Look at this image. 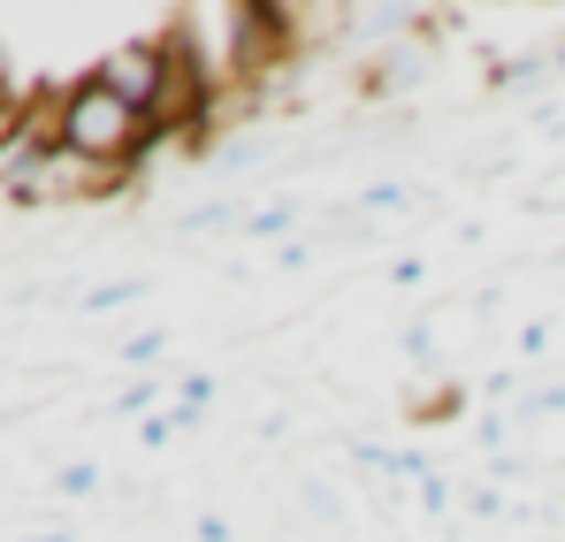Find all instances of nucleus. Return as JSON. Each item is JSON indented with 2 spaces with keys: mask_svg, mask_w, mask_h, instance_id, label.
<instances>
[{
  "mask_svg": "<svg viewBox=\"0 0 565 542\" xmlns=\"http://www.w3.org/2000/svg\"><path fill=\"white\" fill-rule=\"evenodd\" d=\"M153 390H161V382H130V390H122V413H146V405H153Z\"/></svg>",
  "mask_w": 565,
  "mask_h": 542,
  "instance_id": "7",
  "label": "nucleus"
},
{
  "mask_svg": "<svg viewBox=\"0 0 565 542\" xmlns=\"http://www.w3.org/2000/svg\"><path fill=\"white\" fill-rule=\"evenodd\" d=\"M15 123H23V107H8V99H0V153H8V138H15Z\"/></svg>",
  "mask_w": 565,
  "mask_h": 542,
  "instance_id": "9",
  "label": "nucleus"
},
{
  "mask_svg": "<svg viewBox=\"0 0 565 542\" xmlns=\"http://www.w3.org/2000/svg\"><path fill=\"white\" fill-rule=\"evenodd\" d=\"M360 206H367V214H390V206H405V183H367V191H360Z\"/></svg>",
  "mask_w": 565,
  "mask_h": 542,
  "instance_id": "4",
  "label": "nucleus"
},
{
  "mask_svg": "<svg viewBox=\"0 0 565 542\" xmlns=\"http://www.w3.org/2000/svg\"><path fill=\"white\" fill-rule=\"evenodd\" d=\"M39 542H70V535H39Z\"/></svg>",
  "mask_w": 565,
  "mask_h": 542,
  "instance_id": "10",
  "label": "nucleus"
},
{
  "mask_svg": "<svg viewBox=\"0 0 565 542\" xmlns=\"http://www.w3.org/2000/svg\"><path fill=\"white\" fill-rule=\"evenodd\" d=\"M290 222H298L290 206H260V214H245V230H253V237H282Z\"/></svg>",
  "mask_w": 565,
  "mask_h": 542,
  "instance_id": "3",
  "label": "nucleus"
},
{
  "mask_svg": "<svg viewBox=\"0 0 565 542\" xmlns=\"http://www.w3.org/2000/svg\"><path fill=\"white\" fill-rule=\"evenodd\" d=\"M130 298H138V283H107V290H93V313L99 306H130Z\"/></svg>",
  "mask_w": 565,
  "mask_h": 542,
  "instance_id": "6",
  "label": "nucleus"
},
{
  "mask_svg": "<svg viewBox=\"0 0 565 542\" xmlns=\"http://www.w3.org/2000/svg\"><path fill=\"white\" fill-rule=\"evenodd\" d=\"M62 146L85 153V161H99V169H130V177H138L146 153L161 146V130L85 70L77 85H62Z\"/></svg>",
  "mask_w": 565,
  "mask_h": 542,
  "instance_id": "1",
  "label": "nucleus"
},
{
  "mask_svg": "<svg viewBox=\"0 0 565 542\" xmlns=\"http://www.w3.org/2000/svg\"><path fill=\"white\" fill-rule=\"evenodd\" d=\"M467 512H473V520H497V512H504V497H497V489H473Z\"/></svg>",
  "mask_w": 565,
  "mask_h": 542,
  "instance_id": "5",
  "label": "nucleus"
},
{
  "mask_svg": "<svg viewBox=\"0 0 565 542\" xmlns=\"http://www.w3.org/2000/svg\"><path fill=\"white\" fill-rule=\"evenodd\" d=\"M93 481H99L93 466H70V474H62V489H70V497H93Z\"/></svg>",
  "mask_w": 565,
  "mask_h": 542,
  "instance_id": "8",
  "label": "nucleus"
},
{
  "mask_svg": "<svg viewBox=\"0 0 565 542\" xmlns=\"http://www.w3.org/2000/svg\"><path fill=\"white\" fill-rule=\"evenodd\" d=\"M93 77L115 92V99H130V107H138V115L153 123V107H161V92H169V39L153 31V39H130V46L99 54Z\"/></svg>",
  "mask_w": 565,
  "mask_h": 542,
  "instance_id": "2",
  "label": "nucleus"
}]
</instances>
